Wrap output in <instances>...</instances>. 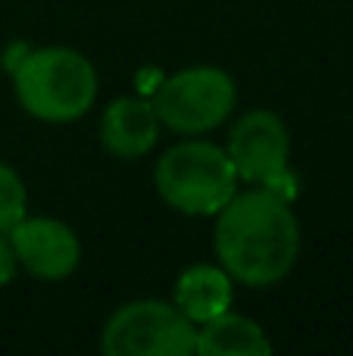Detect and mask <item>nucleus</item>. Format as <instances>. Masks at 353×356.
Instances as JSON below:
<instances>
[{"label":"nucleus","mask_w":353,"mask_h":356,"mask_svg":"<svg viewBox=\"0 0 353 356\" xmlns=\"http://www.w3.org/2000/svg\"><path fill=\"white\" fill-rule=\"evenodd\" d=\"M219 266L247 288L279 284L300 253V222L288 197L272 188L235 194L216 213L213 232Z\"/></svg>","instance_id":"nucleus-1"},{"label":"nucleus","mask_w":353,"mask_h":356,"mask_svg":"<svg viewBox=\"0 0 353 356\" xmlns=\"http://www.w3.org/2000/svg\"><path fill=\"white\" fill-rule=\"evenodd\" d=\"M16 100L41 122H75L97 100V72L72 47H41L25 54L13 69Z\"/></svg>","instance_id":"nucleus-2"},{"label":"nucleus","mask_w":353,"mask_h":356,"mask_svg":"<svg viewBox=\"0 0 353 356\" xmlns=\"http://www.w3.org/2000/svg\"><path fill=\"white\" fill-rule=\"evenodd\" d=\"M238 172L225 147L197 138L169 147L154 169V188L181 216H216L238 194Z\"/></svg>","instance_id":"nucleus-3"},{"label":"nucleus","mask_w":353,"mask_h":356,"mask_svg":"<svg viewBox=\"0 0 353 356\" xmlns=\"http://www.w3.org/2000/svg\"><path fill=\"white\" fill-rule=\"evenodd\" d=\"M238 88L225 69L191 66L169 75L154 97L160 125L185 138H197L219 129L231 116Z\"/></svg>","instance_id":"nucleus-4"},{"label":"nucleus","mask_w":353,"mask_h":356,"mask_svg":"<svg viewBox=\"0 0 353 356\" xmlns=\"http://www.w3.org/2000/svg\"><path fill=\"white\" fill-rule=\"evenodd\" d=\"M194 344L197 325L166 300L122 303L100 334L106 356H191Z\"/></svg>","instance_id":"nucleus-5"},{"label":"nucleus","mask_w":353,"mask_h":356,"mask_svg":"<svg viewBox=\"0 0 353 356\" xmlns=\"http://www.w3.org/2000/svg\"><path fill=\"white\" fill-rule=\"evenodd\" d=\"M231 166L241 181L275 188L288 178V156H291V135L288 125L272 110H250L231 125L229 131Z\"/></svg>","instance_id":"nucleus-6"},{"label":"nucleus","mask_w":353,"mask_h":356,"mask_svg":"<svg viewBox=\"0 0 353 356\" xmlns=\"http://www.w3.org/2000/svg\"><path fill=\"white\" fill-rule=\"evenodd\" d=\"M6 234L16 250L19 269H25L28 275L44 278V282H60L79 269L81 244L79 234L66 222L25 213Z\"/></svg>","instance_id":"nucleus-7"},{"label":"nucleus","mask_w":353,"mask_h":356,"mask_svg":"<svg viewBox=\"0 0 353 356\" xmlns=\"http://www.w3.org/2000/svg\"><path fill=\"white\" fill-rule=\"evenodd\" d=\"M160 138V116L150 100L116 97L100 116V144L116 160H141Z\"/></svg>","instance_id":"nucleus-8"},{"label":"nucleus","mask_w":353,"mask_h":356,"mask_svg":"<svg viewBox=\"0 0 353 356\" xmlns=\"http://www.w3.org/2000/svg\"><path fill=\"white\" fill-rule=\"evenodd\" d=\"M231 297H235V288H231L229 272L222 266L197 263V266H188L179 275L172 303L194 325H204V322L216 319L219 313L231 309Z\"/></svg>","instance_id":"nucleus-9"},{"label":"nucleus","mask_w":353,"mask_h":356,"mask_svg":"<svg viewBox=\"0 0 353 356\" xmlns=\"http://www.w3.org/2000/svg\"><path fill=\"white\" fill-rule=\"evenodd\" d=\"M194 353H204V356H269L272 353V344H269L266 332H263L254 319L225 309V313H219L216 319L197 325Z\"/></svg>","instance_id":"nucleus-10"},{"label":"nucleus","mask_w":353,"mask_h":356,"mask_svg":"<svg viewBox=\"0 0 353 356\" xmlns=\"http://www.w3.org/2000/svg\"><path fill=\"white\" fill-rule=\"evenodd\" d=\"M28 209V191L13 166L0 160V232H10Z\"/></svg>","instance_id":"nucleus-11"},{"label":"nucleus","mask_w":353,"mask_h":356,"mask_svg":"<svg viewBox=\"0 0 353 356\" xmlns=\"http://www.w3.org/2000/svg\"><path fill=\"white\" fill-rule=\"evenodd\" d=\"M19 272V259H16V250L10 244V234L0 232V288L10 284Z\"/></svg>","instance_id":"nucleus-12"}]
</instances>
